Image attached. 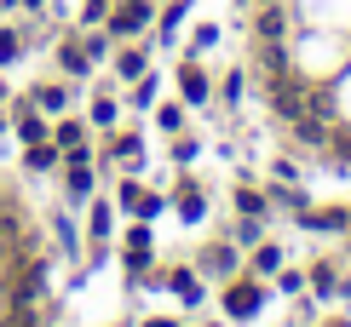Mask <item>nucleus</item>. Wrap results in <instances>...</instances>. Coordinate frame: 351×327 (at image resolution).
<instances>
[{
	"instance_id": "15",
	"label": "nucleus",
	"mask_w": 351,
	"mask_h": 327,
	"mask_svg": "<svg viewBox=\"0 0 351 327\" xmlns=\"http://www.w3.org/2000/svg\"><path fill=\"white\" fill-rule=\"evenodd\" d=\"M259 35H265V40H282V6H265V12H259Z\"/></svg>"
},
{
	"instance_id": "30",
	"label": "nucleus",
	"mask_w": 351,
	"mask_h": 327,
	"mask_svg": "<svg viewBox=\"0 0 351 327\" xmlns=\"http://www.w3.org/2000/svg\"><path fill=\"white\" fill-rule=\"evenodd\" d=\"M311 287H317V293L334 287V270H328V264H317V270H311Z\"/></svg>"
},
{
	"instance_id": "33",
	"label": "nucleus",
	"mask_w": 351,
	"mask_h": 327,
	"mask_svg": "<svg viewBox=\"0 0 351 327\" xmlns=\"http://www.w3.org/2000/svg\"><path fill=\"white\" fill-rule=\"evenodd\" d=\"M265 6H276V0H265Z\"/></svg>"
},
{
	"instance_id": "17",
	"label": "nucleus",
	"mask_w": 351,
	"mask_h": 327,
	"mask_svg": "<svg viewBox=\"0 0 351 327\" xmlns=\"http://www.w3.org/2000/svg\"><path fill=\"white\" fill-rule=\"evenodd\" d=\"M254 270H259V276L282 270V247H259V252H254Z\"/></svg>"
},
{
	"instance_id": "11",
	"label": "nucleus",
	"mask_w": 351,
	"mask_h": 327,
	"mask_svg": "<svg viewBox=\"0 0 351 327\" xmlns=\"http://www.w3.org/2000/svg\"><path fill=\"white\" fill-rule=\"evenodd\" d=\"M110 213H115V207H110V201H93V218H86V230H93V241H98V247H104V241H110V224H115V218H110Z\"/></svg>"
},
{
	"instance_id": "16",
	"label": "nucleus",
	"mask_w": 351,
	"mask_h": 327,
	"mask_svg": "<svg viewBox=\"0 0 351 327\" xmlns=\"http://www.w3.org/2000/svg\"><path fill=\"white\" fill-rule=\"evenodd\" d=\"M110 6H115V0H81V23H86V29L104 23V18H110Z\"/></svg>"
},
{
	"instance_id": "20",
	"label": "nucleus",
	"mask_w": 351,
	"mask_h": 327,
	"mask_svg": "<svg viewBox=\"0 0 351 327\" xmlns=\"http://www.w3.org/2000/svg\"><path fill=\"white\" fill-rule=\"evenodd\" d=\"M133 103H138V109H150V103H156V81H150V75L133 81Z\"/></svg>"
},
{
	"instance_id": "31",
	"label": "nucleus",
	"mask_w": 351,
	"mask_h": 327,
	"mask_svg": "<svg viewBox=\"0 0 351 327\" xmlns=\"http://www.w3.org/2000/svg\"><path fill=\"white\" fill-rule=\"evenodd\" d=\"M265 69H271V75L282 69V47H276V40H265Z\"/></svg>"
},
{
	"instance_id": "29",
	"label": "nucleus",
	"mask_w": 351,
	"mask_h": 327,
	"mask_svg": "<svg viewBox=\"0 0 351 327\" xmlns=\"http://www.w3.org/2000/svg\"><path fill=\"white\" fill-rule=\"evenodd\" d=\"M162 207H167L162 196H144V201H138V213H133V218H156V213H162Z\"/></svg>"
},
{
	"instance_id": "25",
	"label": "nucleus",
	"mask_w": 351,
	"mask_h": 327,
	"mask_svg": "<svg viewBox=\"0 0 351 327\" xmlns=\"http://www.w3.org/2000/svg\"><path fill=\"white\" fill-rule=\"evenodd\" d=\"M190 155H196V144H190L184 132H173V161H190Z\"/></svg>"
},
{
	"instance_id": "18",
	"label": "nucleus",
	"mask_w": 351,
	"mask_h": 327,
	"mask_svg": "<svg viewBox=\"0 0 351 327\" xmlns=\"http://www.w3.org/2000/svg\"><path fill=\"white\" fill-rule=\"evenodd\" d=\"M156 121H162V132H184V109H179V103H162Z\"/></svg>"
},
{
	"instance_id": "9",
	"label": "nucleus",
	"mask_w": 351,
	"mask_h": 327,
	"mask_svg": "<svg viewBox=\"0 0 351 327\" xmlns=\"http://www.w3.org/2000/svg\"><path fill=\"white\" fill-rule=\"evenodd\" d=\"M144 69H150V52H144V47H127L121 57H115V75H121V81H138Z\"/></svg>"
},
{
	"instance_id": "5",
	"label": "nucleus",
	"mask_w": 351,
	"mask_h": 327,
	"mask_svg": "<svg viewBox=\"0 0 351 327\" xmlns=\"http://www.w3.org/2000/svg\"><path fill=\"white\" fill-rule=\"evenodd\" d=\"M179 92H184V103H202V98L213 92V81L202 75V64H196V52H190L184 64H179Z\"/></svg>"
},
{
	"instance_id": "8",
	"label": "nucleus",
	"mask_w": 351,
	"mask_h": 327,
	"mask_svg": "<svg viewBox=\"0 0 351 327\" xmlns=\"http://www.w3.org/2000/svg\"><path fill=\"white\" fill-rule=\"evenodd\" d=\"M58 161H64V150H58L52 138H40V144H29V155H23V167H29V172H52Z\"/></svg>"
},
{
	"instance_id": "19",
	"label": "nucleus",
	"mask_w": 351,
	"mask_h": 327,
	"mask_svg": "<svg viewBox=\"0 0 351 327\" xmlns=\"http://www.w3.org/2000/svg\"><path fill=\"white\" fill-rule=\"evenodd\" d=\"M328 155H334V161H346V167H351V132H328Z\"/></svg>"
},
{
	"instance_id": "32",
	"label": "nucleus",
	"mask_w": 351,
	"mask_h": 327,
	"mask_svg": "<svg viewBox=\"0 0 351 327\" xmlns=\"http://www.w3.org/2000/svg\"><path fill=\"white\" fill-rule=\"evenodd\" d=\"M0 103H12V86H6V81H0Z\"/></svg>"
},
{
	"instance_id": "6",
	"label": "nucleus",
	"mask_w": 351,
	"mask_h": 327,
	"mask_svg": "<svg viewBox=\"0 0 351 327\" xmlns=\"http://www.w3.org/2000/svg\"><path fill=\"white\" fill-rule=\"evenodd\" d=\"M58 69H64V75H93V57H86V47H81V40L75 35H64V40H58Z\"/></svg>"
},
{
	"instance_id": "13",
	"label": "nucleus",
	"mask_w": 351,
	"mask_h": 327,
	"mask_svg": "<svg viewBox=\"0 0 351 327\" xmlns=\"http://www.w3.org/2000/svg\"><path fill=\"white\" fill-rule=\"evenodd\" d=\"M202 213H208V196H202V189H179V218L184 224H196Z\"/></svg>"
},
{
	"instance_id": "7",
	"label": "nucleus",
	"mask_w": 351,
	"mask_h": 327,
	"mask_svg": "<svg viewBox=\"0 0 351 327\" xmlns=\"http://www.w3.org/2000/svg\"><path fill=\"white\" fill-rule=\"evenodd\" d=\"M29 98H35V109H40V115H64V103H69V86H58V81H40Z\"/></svg>"
},
{
	"instance_id": "21",
	"label": "nucleus",
	"mask_w": 351,
	"mask_h": 327,
	"mask_svg": "<svg viewBox=\"0 0 351 327\" xmlns=\"http://www.w3.org/2000/svg\"><path fill=\"white\" fill-rule=\"evenodd\" d=\"M93 127H115V98H98L93 103Z\"/></svg>"
},
{
	"instance_id": "22",
	"label": "nucleus",
	"mask_w": 351,
	"mask_h": 327,
	"mask_svg": "<svg viewBox=\"0 0 351 327\" xmlns=\"http://www.w3.org/2000/svg\"><path fill=\"white\" fill-rule=\"evenodd\" d=\"M138 201H144V189L127 178V184H121V207H127V213H138Z\"/></svg>"
},
{
	"instance_id": "27",
	"label": "nucleus",
	"mask_w": 351,
	"mask_h": 327,
	"mask_svg": "<svg viewBox=\"0 0 351 327\" xmlns=\"http://www.w3.org/2000/svg\"><path fill=\"white\" fill-rule=\"evenodd\" d=\"M208 270H213V276H230V252H225V247L208 252Z\"/></svg>"
},
{
	"instance_id": "3",
	"label": "nucleus",
	"mask_w": 351,
	"mask_h": 327,
	"mask_svg": "<svg viewBox=\"0 0 351 327\" xmlns=\"http://www.w3.org/2000/svg\"><path fill=\"white\" fill-rule=\"evenodd\" d=\"M104 23H110V35H121V40H133L138 29L150 23V0H115Z\"/></svg>"
},
{
	"instance_id": "14",
	"label": "nucleus",
	"mask_w": 351,
	"mask_h": 327,
	"mask_svg": "<svg viewBox=\"0 0 351 327\" xmlns=\"http://www.w3.org/2000/svg\"><path fill=\"white\" fill-rule=\"evenodd\" d=\"M237 213H242V218H259V213H265V196L247 189V184H237Z\"/></svg>"
},
{
	"instance_id": "1",
	"label": "nucleus",
	"mask_w": 351,
	"mask_h": 327,
	"mask_svg": "<svg viewBox=\"0 0 351 327\" xmlns=\"http://www.w3.org/2000/svg\"><path fill=\"white\" fill-rule=\"evenodd\" d=\"M265 98H271L276 121H300V115L311 109V86H305V81H294V75H288V69H276V75H271Z\"/></svg>"
},
{
	"instance_id": "24",
	"label": "nucleus",
	"mask_w": 351,
	"mask_h": 327,
	"mask_svg": "<svg viewBox=\"0 0 351 327\" xmlns=\"http://www.w3.org/2000/svg\"><path fill=\"white\" fill-rule=\"evenodd\" d=\"M179 18H184V0H179V6H167V12H162V35H167V40H173V29H179Z\"/></svg>"
},
{
	"instance_id": "12",
	"label": "nucleus",
	"mask_w": 351,
	"mask_h": 327,
	"mask_svg": "<svg viewBox=\"0 0 351 327\" xmlns=\"http://www.w3.org/2000/svg\"><path fill=\"white\" fill-rule=\"evenodd\" d=\"M52 144H58V150H81V144H86V127H81V121H58V127H52Z\"/></svg>"
},
{
	"instance_id": "28",
	"label": "nucleus",
	"mask_w": 351,
	"mask_h": 327,
	"mask_svg": "<svg viewBox=\"0 0 351 327\" xmlns=\"http://www.w3.org/2000/svg\"><path fill=\"white\" fill-rule=\"evenodd\" d=\"M213 40H219V29H213V23H196V47H190V52H202V47H213Z\"/></svg>"
},
{
	"instance_id": "4",
	"label": "nucleus",
	"mask_w": 351,
	"mask_h": 327,
	"mask_svg": "<svg viewBox=\"0 0 351 327\" xmlns=\"http://www.w3.org/2000/svg\"><path fill=\"white\" fill-rule=\"evenodd\" d=\"M12 132H18L23 144H40V138H52V121L35 109V98H18L12 103Z\"/></svg>"
},
{
	"instance_id": "26",
	"label": "nucleus",
	"mask_w": 351,
	"mask_h": 327,
	"mask_svg": "<svg viewBox=\"0 0 351 327\" xmlns=\"http://www.w3.org/2000/svg\"><path fill=\"white\" fill-rule=\"evenodd\" d=\"M81 47H86V57H104V52H110V35H86Z\"/></svg>"
},
{
	"instance_id": "2",
	"label": "nucleus",
	"mask_w": 351,
	"mask_h": 327,
	"mask_svg": "<svg viewBox=\"0 0 351 327\" xmlns=\"http://www.w3.org/2000/svg\"><path fill=\"white\" fill-rule=\"evenodd\" d=\"M265 310V287L259 281H230L225 287V316L230 322H247V316H259Z\"/></svg>"
},
{
	"instance_id": "10",
	"label": "nucleus",
	"mask_w": 351,
	"mask_h": 327,
	"mask_svg": "<svg viewBox=\"0 0 351 327\" xmlns=\"http://www.w3.org/2000/svg\"><path fill=\"white\" fill-rule=\"evenodd\" d=\"M23 47H29V35L23 29H0V69H12L23 57Z\"/></svg>"
},
{
	"instance_id": "23",
	"label": "nucleus",
	"mask_w": 351,
	"mask_h": 327,
	"mask_svg": "<svg viewBox=\"0 0 351 327\" xmlns=\"http://www.w3.org/2000/svg\"><path fill=\"white\" fill-rule=\"evenodd\" d=\"M237 241L242 247H259V224H254V218H242V224H237Z\"/></svg>"
}]
</instances>
